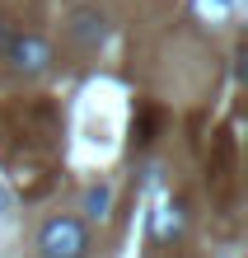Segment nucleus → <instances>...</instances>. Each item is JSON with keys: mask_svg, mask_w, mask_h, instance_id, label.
<instances>
[{"mask_svg": "<svg viewBox=\"0 0 248 258\" xmlns=\"http://www.w3.org/2000/svg\"><path fill=\"white\" fill-rule=\"evenodd\" d=\"M38 253L42 258H85L89 253V225L80 216H52L38 230Z\"/></svg>", "mask_w": 248, "mask_h": 258, "instance_id": "1", "label": "nucleus"}, {"mask_svg": "<svg viewBox=\"0 0 248 258\" xmlns=\"http://www.w3.org/2000/svg\"><path fill=\"white\" fill-rule=\"evenodd\" d=\"M0 56H5L10 71L38 75V71L52 66V42L38 38V33H5V38H0Z\"/></svg>", "mask_w": 248, "mask_h": 258, "instance_id": "2", "label": "nucleus"}, {"mask_svg": "<svg viewBox=\"0 0 248 258\" xmlns=\"http://www.w3.org/2000/svg\"><path fill=\"white\" fill-rule=\"evenodd\" d=\"M70 24H75V38H80L85 47H99V42L108 38V24H103V14H94V10H80Z\"/></svg>", "mask_w": 248, "mask_h": 258, "instance_id": "3", "label": "nucleus"}, {"mask_svg": "<svg viewBox=\"0 0 248 258\" xmlns=\"http://www.w3.org/2000/svg\"><path fill=\"white\" fill-rule=\"evenodd\" d=\"M85 211H89L94 221H103V216H108V188H89V192H85Z\"/></svg>", "mask_w": 248, "mask_h": 258, "instance_id": "4", "label": "nucleus"}]
</instances>
